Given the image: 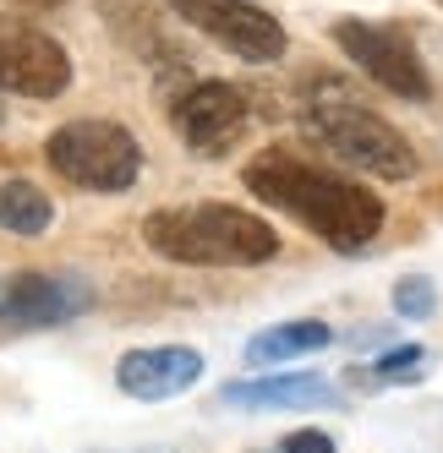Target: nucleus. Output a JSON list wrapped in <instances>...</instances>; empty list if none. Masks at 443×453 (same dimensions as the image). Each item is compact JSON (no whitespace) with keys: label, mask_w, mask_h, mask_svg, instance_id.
<instances>
[{"label":"nucleus","mask_w":443,"mask_h":453,"mask_svg":"<svg viewBox=\"0 0 443 453\" xmlns=\"http://www.w3.org/2000/svg\"><path fill=\"white\" fill-rule=\"evenodd\" d=\"M246 191H258V203L301 219L312 235L334 251H361L384 230V197L334 170H318L296 153H263L246 165Z\"/></svg>","instance_id":"1"},{"label":"nucleus","mask_w":443,"mask_h":453,"mask_svg":"<svg viewBox=\"0 0 443 453\" xmlns=\"http://www.w3.org/2000/svg\"><path fill=\"white\" fill-rule=\"evenodd\" d=\"M301 110H307L312 137H318L339 165H351V170H361L372 180H405V175H416V148H410L351 82L312 77Z\"/></svg>","instance_id":"2"},{"label":"nucleus","mask_w":443,"mask_h":453,"mask_svg":"<svg viewBox=\"0 0 443 453\" xmlns=\"http://www.w3.org/2000/svg\"><path fill=\"white\" fill-rule=\"evenodd\" d=\"M143 241L159 257H170V263H192V268H252V263H268L279 251L274 224H263L246 208H225V203H192V208L148 213Z\"/></svg>","instance_id":"3"},{"label":"nucleus","mask_w":443,"mask_h":453,"mask_svg":"<svg viewBox=\"0 0 443 453\" xmlns=\"http://www.w3.org/2000/svg\"><path fill=\"white\" fill-rule=\"evenodd\" d=\"M50 170L82 191H126L143 175V148L137 137L115 120H72L60 126L44 148Z\"/></svg>","instance_id":"4"},{"label":"nucleus","mask_w":443,"mask_h":453,"mask_svg":"<svg viewBox=\"0 0 443 453\" xmlns=\"http://www.w3.org/2000/svg\"><path fill=\"white\" fill-rule=\"evenodd\" d=\"M72 88V55L34 22L0 17V93L17 99H60Z\"/></svg>","instance_id":"5"},{"label":"nucleus","mask_w":443,"mask_h":453,"mask_svg":"<svg viewBox=\"0 0 443 453\" xmlns=\"http://www.w3.org/2000/svg\"><path fill=\"white\" fill-rule=\"evenodd\" d=\"M170 12L186 17L192 27L214 44H225L230 55L252 60V66H268V60L284 55V27L279 17H268L263 6H252V0H170Z\"/></svg>","instance_id":"6"},{"label":"nucleus","mask_w":443,"mask_h":453,"mask_svg":"<svg viewBox=\"0 0 443 453\" xmlns=\"http://www.w3.org/2000/svg\"><path fill=\"white\" fill-rule=\"evenodd\" d=\"M334 39H339V50L351 55L377 88L400 93V99H416V104L432 93V77H427V66H422V55L410 50L405 34H394V27H377V22H361V17H345V22L334 27Z\"/></svg>","instance_id":"7"},{"label":"nucleus","mask_w":443,"mask_h":453,"mask_svg":"<svg viewBox=\"0 0 443 453\" xmlns=\"http://www.w3.org/2000/svg\"><path fill=\"white\" fill-rule=\"evenodd\" d=\"M175 132L203 158L230 153L246 132V93L230 82H192L175 99Z\"/></svg>","instance_id":"8"},{"label":"nucleus","mask_w":443,"mask_h":453,"mask_svg":"<svg viewBox=\"0 0 443 453\" xmlns=\"http://www.w3.org/2000/svg\"><path fill=\"white\" fill-rule=\"evenodd\" d=\"M93 306V284L77 273H12L0 279V322L17 328H55Z\"/></svg>","instance_id":"9"},{"label":"nucleus","mask_w":443,"mask_h":453,"mask_svg":"<svg viewBox=\"0 0 443 453\" xmlns=\"http://www.w3.org/2000/svg\"><path fill=\"white\" fill-rule=\"evenodd\" d=\"M203 377V355L198 349H186V344H153V349H126L120 355V366H115V382H120V394H132V399H175L186 394Z\"/></svg>","instance_id":"10"},{"label":"nucleus","mask_w":443,"mask_h":453,"mask_svg":"<svg viewBox=\"0 0 443 453\" xmlns=\"http://www.w3.org/2000/svg\"><path fill=\"white\" fill-rule=\"evenodd\" d=\"M225 404L236 410H307V404H334V382L323 377H258V382H230Z\"/></svg>","instance_id":"11"},{"label":"nucleus","mask_w":443,"mask_h":453,"mask_svg":"<svg viewBox=\"0 0 443 453\" xmlns=\"http://www.w3.org/2000/svg\"><path fill=\"white\" fill-rule=\"evenodd\" d=\"M334 334L323 328V322H312V317H301V322H279V328H268V334H258L246 344V361L252 366H284V361H301V355H312V349H323Z\"/></svg>","instance_id":"12"},{"label":"nucleus","mask_w":443,"mask_h":453,"mask_svg":"<svg viewBox=\"0 0 443 453\" xmlns=\"http://www.w3.org/2000/svg\"><path fill=\"white\" fill-rule=\"evenodd\" d=\"M50 219H55V208L34 180H6L0 186V230L6 235H44Z\"/></svg>","instance_id":"13"},{"label":"nucleus","mask_w":443,"mask_h":453,"mask_svg":"<svg viewBox=\"0 0 443 453\" xmlns=\"http://www.w3.org/2000/svg\"><path fill=\"white\" fill-rule=\"evenodd\" d=\"M422 361H427L422 344H400V349H389V355L372 361V377L377 382H410V377H422Z\"/></svg>","instance_id":"14"},{"label":"nucleus","mask_w":443,"mask_h":453,"mask_svg":"<svg viewBox=\"0 0 443 453\" xmlns=\"http://www.w3.org/2000/svg\"><path fill=\"white\" fill-rule=\"evenodd\" d=\"M394 311H400V317H416V322L432 317V311H438V289H432L427 279H400V284H394Z\"/></svg>","instance_id":"15"},{"label":"nucleus","mask_w":443,"mask_h":453,"mask_svg":"<svg viewBox=\"0 0 443 453\" xmlns=\"http://www.w3.org/2000/svg\"><path fill=\"white\" fill-rule=\"evenodd\" d=\"M279 453H334V437L307 426V432H291V437H284V442H279Z\"/></svg>","instance_id":"16"},{"label":"nucleus","mask_w":443,"mask_h":453,"mask_svg":"<svg viewBox=\"0 0 443 453\" xmlns=\"http://www.w3.org/2000/svg\"><path fill=\"white\" fill-rule=\"evenodd\" d=\"M17 6H27V12H55L60 0H17Z\"/></svg>","instance_id":"17"}]
</instances>
